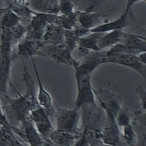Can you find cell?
<instances>
[{
  "label": "cell",
  "instance_id": "cell-1",
  "mask_svg": "<svg viewBox=\"0 0 146 146\" xmlns=\"http://www.w3.org/2000/svg\"><path fill=\"white\" fill-rule=\"evenodd\" d=\"M23 70V80L26 88L25 94H20L13 87L18 95L17 98H10L6 94L3 95L5 98V106L3 107L5 116L8 121H13L17 125H21L29 119L31 110L39 106L36 100V90L34 82L25 64Z\"/></svg>",
  "mask_w": 146,
  "mask_h": 146
},
{
  "label": "cell",
  "instance_id": "cell-2",
  "mask_svg": "<svg viewBox=\"0 0 146 146\" xmlns=\"http://www.w3.org/2000/svg\"><path fill=\"white\" fill-rule=\"evenodd\" d=\"M54 111L56 129L75 135L82 134L80 109H68L56 106Z\"/></svg>",
  "mask_w": 146,
  "mask_h": 146
},
{
  "label": "cell",
  "instance_id": "cell-3",
  "mask_svg": "<svg viewBox=\"0 0 146 146\" xmlns=\"http://www.w3.org/2000/svg\"><path fill=\"white\" fill-rule=\"evenodd\" d=\"M82 131L101 132L104 125L106 112L96 103L88 104L80 108Z\"/></svg>",
  "mask_w": 146,
  "mask_h": 146
},
{
  "label": "cell",
  "instance_id": "cell-4",
  "mask_svg": "<svg viewBox=\"0 0 146 146\" xmlns=\"http://www.w3.org/2000/svg\"><path fill=\"white\" fill-rule=\"evenodd\" d=\"M80 53L82 55V58L78 60V63L74 68L75 78L92 75L99 66L104 64L106 50L88 51Z\"/></svg>",
  "mask_w": 146,
  "mask_h": 146
},
{
  "label": "cell",
  "instance_id": "cell-5",
  "mask_svg": "<svg viewBox=\"0 0 146 146\" xmlns=\"http://www.w3.org/2000/svg\"><path fill=\"white\" fill-rule=\"evenodd\" d=\"M39 56L48 58L73 68L78 63V60L72 56V52L64 43L55 45L44 44Z\"/></svg>",
  "mask_w": 146,
  "mask_h": 146
},
{
  "label": "cell",
  "instance_id": "cell-6",
  "mask_svg": "<svg viewBox=\"0 0 146 146\" xmlns=\"http://www.w3.org/2000/svg\"><path fill=\"white\" fill-rule=\"evenodd\" d=\"M75 81L77 93L75 108L80 109L84 106L96 103V98L91 83V75L76 77Z\"/></svg>",
  "mask_w": 146,
  "mask_h": 146
},
{
  "label": "cell",
  "instance_id": "cell-7",
  "mask_svg": "<svg viewBox=\"0 0 146 146\" xmlns=\"http://www.w3.org/2000/svg\"><path fill=\"white\" fill-rule=\"evenodd\" d=\"M111 63L122 66L136 71L143 76L146 77V64L141 63L137 55L131 54H107L104 59V64Z\"/></svg>",
  "mask_w": 146,
  "mask_h": 146
},
{
  "label": "cell",
  "instance_id": "cell-8",
  "mask_svg": "<svg viewBox=\"0 0 146 146\" xmlns=\"http://www.w3.org/2000/svg\"><path fill=\"white\" fill-rule=\"evenodd\" d=\"M106 112V120L101 132V137L105 144L112 146L121 145L120 132L115 119V116L108 110L103 108Z\"/></svg>",
  "mask_w": 146,
  "mask_h": 146
},
{
  "label": "cell",
  "instance_id": "cell-9",
  "mask_svg": "<svg viewBox=\"0 0 146 146\" xmlns=\"http://www.w3.org/2000/svg\"><path fill=\"white\" fill-rule=\"evenodd\" d=\"M13 132L17 133L29 145L43 146L45 138L38 132L32 121L29 119L20 127L11 126Z\"/></svg>",
  "mask_w": 146,
  "mask_h": 146
},
{
  "label": "cell",
  "instance_id": "cell-10",
  "mask_svg": "<svg viewBox=\"0 0 146 146\" xmlns=\"http://www.w3.org/2000/svg\"><path fill=\"white\" fill-rule=\"evenodd\" d=\"M29 119L43 138H48L52 131L55 129L49 117L48 113L39 106L31 110Z\"/></svg>",
  "mask_w": 146,
  "mask_h": 146
},
{
  "label": "cell",
  "instance_id": "cell-11",
  "mask_svg": "<svg viewBox=\"0 0 146 146\" xmlns=\"http://www.w3.org/2000/svg\"><path fill=\"white\" fill-rule=\"evenodd\" d=\"M47 24L46 14L35 12L26 26L25 38L32 40H42Z\"/></svg>",
  "mask_w": 146,
  "mask_h": 146
},
{
  "label": "cell",
  "instance_id": "cell-12",
  "mask_svg": "<svg viewBox=\"0 0 146 146\" xmlns=\"http://www.w3.org/2000/svg\"><path fill=\"white\" fill-rule=\"evenodd\" d=\"M94 92L95 98L100 102V106L103 108L110 110L116 117L117 113L123 106L120 103V98L106 89L94 88Z\"/></svg>",
  "mask_w": 146,
  "mask_h": 146
},
{
  "label": "cell",
  "instance_id": "cell-13",
  "mask_svg": "<svg viewBox=\"0 0 146 146\" xmlns=\"http://www.w3.org/2000/svg\"><path fill=\"white\" fill-rule=\"evenodd\" d=\"M42 40H32L25 38L17 43L16 53L18 56L25 59L34 58L39 55L44 46Z\"/></svg>",
  "mask_w": 146,
  "mask_h": 146
},
{
  "label": "cell",
  "instance_id": "cell-14",
  "mask_svg": "<svg viewBox=\"0 0 146 146\" xmlns=\"http://www.w3.org/2000/svg\"><path fill=\"white\" fill-rule=\"evenodd\" d=\"M31 60L38 83V89L36 90L37 102L39 106L44 109L48 112L54 108L53 100L50 94L46 90L43 85L34 58H31Z\"/></svg>",
  "mask_w": 146,
  "mask_h": 146
},
{
  "label": "cell",
  "instance_id": "cell-15",
  "mask_svg": "<svg viewBox=\"0 0 146 146\" xmlns=\"http://www.w3.org/2000/svg\"><path fill=\"white\" fill-rule=\"evenodd\" d=\"M119 43L138 52L146 51L145 36L123 31Z\"/></svg>",
  "mask_w": 146,
  "mask_h": 146
},
{
  "label": "cell",
  "instance_id": "cell-16",
  "mask_svg": "<svg viewBox=\"0 0 146 146\" xmlns=\"http://www.w3.org/2000/svg\"><path fill=\"white\" fill-rule=\"evenodd\" d=\"M78 24L80 27L88 30L95 27L101 23L103 15L91 10L76 11Z\"/></svg>",
  "mask_w": 146,
  "mask_h": 146
},
{
  "label": "cell",
  "instance_id": "cell-17",
  "mask_svg": "<svg viewBox=\"0 0 146 146\" xmlns=\"http://www.w3.org/2000/svg\"><path fill=\"white\" fill-rule=\"evenodd\" d=\"M34 11L43 14H59V0H26Z\"/></svg>",
  "mask_w": 146,
  "mask_h": 146
},
{
  "label": "cell",
  "instance_id": "cell-18",
  "mask_svg": "<svg viewBox=\"0 0 146 146\" xmlns=\"http://www.w3.org/2000/svg\"><path fill=\"white\" fill-rule=\"evenodd\" d=\"M128 26V15L123 13L115 20L101 23L90 30L91 33H106L116 30H123Z\"/></svg>",
  "mask_w": 146,
  "mask_h": 146
},
{
  "label": "cell",
  "instance_id": "cell-19",
  "mask_svg": "<svg viewBox=\"0 0 146 146\" xmlns=\"http://www.w3.org/2000/svg\"><path fill=\"white\" fill-rule=\"evenodd\" d=\"M65 30L54 24H47L46 27L42 41L44 44H59L64 43Z\"/></svg>",
  "mask_w": 146,
  "mask_h": 146
},
{
  "label": "cell",
  "instance_id": "cell-20",
  "mask_svg": "<svg viewBox=\"0 0 146 146\" xmlns=\"http://www.w3.org/2000/svg\"><path fill=\"white\" fill-rule=\"evenodd\" d=\"M81 135L82 134L75 135L55 128L50 135L48 139L57 146H73Z\"/></svg>",
  "mask_w": 146,
  "mask_h": 146
},
{
  "label": "cell",
  "instance_id": "cell-21",
  "mask_svg": "<svg viewBox=\"0 0 146 146\" xmlns=\"http://www.w3.org/2000/svg\"><path fill=\"white\" fill-rule=\"evenodd\" d=\"M123 30H116L103 33L99 38L98 47L99 50H106L119 43L123 34Z\"/></svg>",
  "mask_w": 146,
  "mask_h": 146
},
{
  "label": "cell",
  "instance_id": "cell-22",
  "mask_svg": "<svg viewBox=\"0 0 146 146\" xmlns=\"http://www.w3.org/2000/svg\"><path fill=\"white\" fill-rule=\"evenodd\" d=\"M103 33L90 32L86 35L79 38L77 48L88 51H100L98 47V42L100 36Z\"/></svg>",
  "mask_w": 146,
  "mask_h": 146
},
{
  "label": "cell",
  "instance_id": "cell-23",
  "mask_svg": "<svg viewBox=\"0 0 146 146\" xmlns=\"http://www.w3.org/2000/svg\"><path fill=\"white\" fill-rule=\"evenodd\" d=\"M54 25H56L64 30H74L79 27L78 24L76 12L68 15H56Z\"/></svg>",
  "mask_w": 146,
  "mask_h": 146
},
{
  "label": "cell",
  "instance_id": "cell-24",
  "mask_svg": "<svg viewBox=\"0 0 146 146\" xmlns=\"http://www.w3.org/2000/svg\"><path fill=\"white\" fill-rule=\"evenodd\" d=\"M11 67V64L6 63L3 62L0 54V95L6 94Z\"/></svg>",
  "mask_w": 146,
  "mask_h": 146
},
{
  "label": "cell",
  "instance_id": "cell-25",
  "mask_svg": "<svg viewBox=\"0 0 146 146\" xmlns=\"http://www.w3.org/2000/svg\"><path fill=\"white\" fill-rule=\"evenodd\" d=\"M1 19V28L10 29L21 22V18L8 7Z\"/></svg>",
  "mask_w": 146,
  "mask_h": 146
},
{
  "label": "cell",
  "instance_id": "cell-26",
  "mask_svg": "<svg viewBox=\"0 0 146 146\" xmlns=\"http://www.w3.org/2000/svg\"><path fill=\"white\" fill-rule=\"evenodd\" d=\"M120 129L122 141L125 142L129 146H137V137L132 125L125 126Z\"/></svg>",
  "mask_w": 146,
  "mask_h": 146
},
{
  "label": "cell",
  "instance_id": "cell-27",
  "mask_svg": "<svg viewBox=\"0 0 146 146\" xmlns=\"http://www.w3.org/2000/svg\"><path fill=\"white\" fill-rule=\"evenodd\" d=\"M116 121L119 128L132 125V117L127 108L122 106L116 114Z\"/></svg>",
  "mask_w": 146,
  "mask_h": 146
},
{
  "label": "cell",
  "instance_id": "cell-28",
  "mask_svg": "<svg viewBox=\"0 0 146 146\" xmlns=\"http://www.w3.org/2000/svg\"><path fill=\"white\" fill-rule=\"evenodd\" d=\"M74 0H59V14L68 15L75 12Z\"/></svg>",
  "mask_w": 146,
  "mask_h": 146
},
{
  "label": "cell",
  "instance_id": "cell-29",
  "mask_svg": "<svg viewBox=\"0 0 146 146\" xmlns=\"http://www.w3.org/2000/svg\"><path fill=\"white\" fill-rule=\"evenodd\" d=\"M11 36L14 41H20L25 36L26 33V27L23 26L21 22L19 23L11 29H10Z\"/></svg>",
  "mask_w": 146,
  "mask_h": 146
},
{
  "label": "cell",
  "instance_id": "cell-30",
  "mask_svg": "<svg viewBox=\"0 0 146 146\" xmlns=\"http://www.w3.org/2000/svg\"><path fill=\"white\" fill-rule=\"evenodd\" d=\"M136 91L137 93V95L138 96V98L140 100L141 106L144 111V112L145 110V99H146V91L141 86H139L136 88Z\"/></svg>",
  "mask_w": 146,
  "mask_h": 146
},
{
  "label": "cell",
  "instance_id": "cell-31",
  "mask_svg": "<svg viewBox=\"0 0 146 146\" xmlns=\"http://www.w3.org/2000/svg\"><path fill=\"white\" fill-rule=\"evenodd\" d=\"M141 1H145V0H126V5H125V10L123 12V13L124 14L126 15H128L129 11L131 10V9L132 8V7L137 2Z\"/></svg>",
  "mask_w": 146,
  "mask_h": 146
},
{
  "label": "cell",
  "instance_id": "cell-32",
  "mask_svg": "<svg viewBox=\"0 0 146 146\" xmlns=\"http://www.w3.org/2000/svg\"><path fill=\"white\" fill-rule=\"evenodd\" d=\"M139 60L144 64H146V51L140 52L137 55Z\"/></svg>",
  "mask_w": 146,
  "mask_h": 146
},
{
  "label": "cell",
  "instance_id": "cell-33",
  "mask_svg": "<svg viewBox=\"0 0 146 146\" xmlns=\"http://www.w3.org/2000/svg\"><path fill=\"white\" fill-rule=\"evenodd\" d=\"M7 7H0V19H1L2 15H3L5 11H6Z\"/></svg>",
  "mask_w": 146,
  "mask_h": 146
},
{
  "label": "cell",
  "instance_id": "cell-34",
  "mask_svg": "<svg viewBox=\"0 0 146 146\" xmlns=\"http://www.w3.org/2000/svg\"><path fill=\"white\" fill-rule=\"evenodd\" d=\"M97 146H112V145H109V144H105L103 142H102V143H100L99 145H98Z\"/></svg>",
  "mask_w": 146,
  "mask_h": 146
}]
</instances>
